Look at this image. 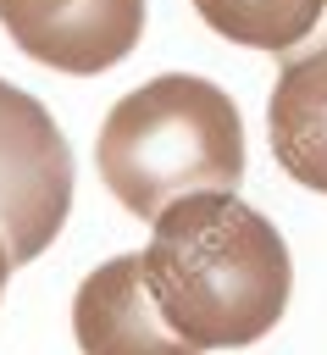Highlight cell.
<instances>
[{
	"label": "cell",
	"instance_id": "cell-1",
	"mask_svg": "<svg viewBox=\"0 0 327 355\" xmlns=\"http://www.w3.org/2000/svg\"><path fill=\"white\" fill-rule=\"evenodd\" d=\"M166 322L194 349H244L266 338L294 294L283 233L238 200V189L188 194L155 216L144 250Z\"/></svg>",
	"mask_w": 327,
	"mask_h": 355
},
{
	"label": "cell",
	"instance_id": "cell-2",
	"mask_svg": "<svg viewBox=\"0 0 327 355\" xmlns=\"http://www.w3.org/2000/svg\"><path fill=\"white\" fill-rule=\"evenodd\" d=\"M94 166L111 200L139 222H155L166 205L188 194L238 189L244 178L238 105L211 78L161 72L105 111L94 133Z\"/></svg>",
	"mask_w": 327,
	"mask_h": 355
},
{
	"label": "cell",
	"instance_id": "cell-3",
	"mask_svg": "<svg viewBox=\"0 0 327 355\" xmlns=\"http://www.w3.org/2000/svg\"><path fill=\"white\" fill-rule=\"evenodd\" d=\"M72 211V150L55 116L0 78V233L11 261H39Z\"/></svg>",
	"mask_w": 327,
	"mask_h": 355
},
{
	"label": "cell",
	"instance_id": "cell-4",
	"mask_svg": "<svg viewBox=\"0 0 327 355\" xmlns=\"http://www.w3.org/2000/svg\"><path fill=\"white\" fill-rule=\"evenodd\" d=\"M0 28L28 61L94 78L144 39V0H0Z\"/></svg>",
	"mask_w": 327,
	"mask_h": 355
},
{
	"label": "cell",
	"instance_id": "cell-5",
	"mask_svg": "<svg viewBox=\"0 0 327 355\" xmlns=\"http://www.w3.org/2000/svg\"><path fill=\"white\" fill-rule=\"evenodd\" d=\"M72 338L83 355H205L166 322L150 288V272H144V250L111 255L78 283Z\"/></svg>",
	"mask_w": 327,
	"mask_h": 355
},
{
	"label": "cell",
	"instance_id": "cell-6",
	"mask_svg": "<svg viewBox=\"0 0 327 355\" xmlns=\"http://www.w3.org/2000/svg\"><path fill=\"white\" fill-rule=\"evenodd\" d=\"M266 139L277 166L327 194V44L294 50L266 100Z\"/></svg>",
	"mask_w": 327,
	"mask_h": 355
},
{
	"label": "cell",
	"instance_id": "cell-7",
	"mask_svg": "<svg viewBox=\"0 0 327 355\" xmlns=\"http://www.w3.org/2000/svg\"><path fill=\"white\" fill-rule=\"evenodd\" d=\"M200 22L244 50L294 55L327 44V0H194Z\"/></svg>",
	"mask_w": 327,
	"mask_h": 355
},
{
	"label": "cell",
	"instance_id": "cell-8",
	"mask_svg": "<svg viewBox=\"0 0 327 355\" xmlns=\"http://www.w3.org/2000/svg\"><path fill=\"white\" fill-rule=\"evenodd\" d=\"M17 272V261H11V244H6V233H0V294H6V277Z\"/></svg>",
	"mask_w": 327,
	"mask_h": 355
}]
</instances>
